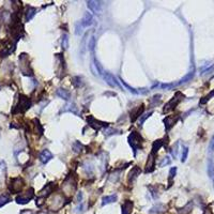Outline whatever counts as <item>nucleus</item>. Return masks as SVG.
I'll use <instances>...</instances> for the list:
<instances>
[{"label":"nucleus","instance_id":"3","mask_svg":"<svg viewBox=\"0 0 214 214\" xmlns=\"http://www.w3.org/2000/svg\"><path fill=\"white\" fill-rule=\"evenodd\" d=\"M87 122H88V124L92 127V129H94V130H96V131L101 130V129H103V127H106L107 125H108L107 122L98 120V119H95L93 116H89V117H88Z\"/></svg>","mask_w":214,"mask_h":214},{"label":"nucleus","instance_id":"29","mask_svg":"<svg viewBox=\"0 0 214 214\" xmlns=\"http://www.w3.org/2000/svg\"><path fill=\"white\" fill-rule=\"evenodd\" d=\"M208 175L210 177H214V163L212 160H209L208 163Z\"/></svg>","mask_w":214,"mask_h":214},{"label":"nucleus","instance_id":"8","mask_svg":"<svg viewBox=\"0 0 214 214\" xmlns=\"http://www.w3.org/2000/svg\"><path fill=\"white\" fill-rule=\"evenodd\" d=\"M155 153L151 152L148 156V160H147L146 163V169H145V171L146 172H152L154 170V167H155Z\"/></svg>","mask_w":214,"mask_h":214},{"label":"nucleus","instance_id":"6","mask_svg":"<svg viewBox=\"0 0 214 214\" xmlns=\"http://www.w3.org/2000/svg\"><path fill=\"white\" fill-rule=\"evenodd\" d=\"M102 2L100 1H87V7L94 14H101L102 13Z\"/></svg>","mask_w":214,"mask_h":214},{"label":"nucleus","instance_id":"37","mask_svg":"<svg viewBox=\"0 0 214 214\" xmlns=\"http://www.w3.org/2000/svg\"><path fill=\"white\" fill-rule=\"evenodd\" d=\"M177 153H178V142L175 145V147H174V148L171 149V155L174 156V158L177 156Z\"/></svg>","mask_w":214,"mask_h":214},{"label":"nucleus","instance_id":"33","mask_svg":"<svg viewBox=\"0 0 214 214\" xmlns=\"http://www.w3.org/2000/svg\"><path fill=\"white\" fill-rule=\"evenodd\" d=\"M213 96H214V89L211 91V92L209 93L208 95L205 96V98H203V100H201V101H200V103H201V104H205V103H207V102L211 99V98H213Z\"/></svg>","mask_w":214,"mask_h":214},{"label":"nucleus","instance_id":"17","mask_svg":"<svg viewBox=\"0 0 214 214\" xmlns=\"http://www.w3.org/2000/svg\"><path fill=\"white\" fill-rule=\"evenodd\" d=\"M57 95L59 96V98H61V99L65 100V101H69L71 98V93L69 92L67 89H63V88H60V89H58L57 90Z\"/></svg>","mask_w":214,"mask_h":214},{"label":"nucleus","instance_id":"18","mask_svg":"<svg viewBox=\"0 0 214 214\" xmlns=\"http://www.w3.org/2000/svg\"><path fill=\"white\" fill-rule=\"evenodd\" d=\"M194 75H195V72H194V71H191L189 73L186 74V75L183 77V78L180 79V82H177V84H175V85H176V86H178V85H183V84H186V82H191V79L193 78V77H194Z\"/></svg>","mask_w":214,"mask_h":214},{"label":"nucleus","instance_id":"15","mask_svg":"<svg viewBox=\"0 0 214 214\" xmlns=\"http://www.w3.org/2000/svg\"><path fill=\"white\" fill-rule=\"evenodd\" d=\"M133 210V202L131 200H125L121 207V214H131Z\"/></svg>","mask_w":214,"mask_h":214},{"label":"nucleus","instance_id":"21","mask_svg":"<svg viewBox=\"0 0 214 214\" xmlns=\"http://www.w3.org/2000/svg\"><path fill=\"white\" fill-rule=\"evenodd\" d=\"M35 13H37V9L32 8V7H28V10H27V13H26V20H30L35 15Z\"/></svg>","mask_w":214,"mask_h":214},{"label":"nucleus","instance_id":"16","mask_svg":"<svg viewBox=\"0 0 214 214\" xmlns=\"http://www.w3.org/2000/svg\"><path fill=\"white\" fill-rule=\"evenodd\" d=\"M51 201H53V202H51V210H53V211L54 210L57 211L58 209H60L62 206H63V201H62L61 196H56Z\"/></svg>","mask_w":214,"mask_h":214},{"label":"nucleus","instance_id":"35","mask_svg":"<svg viewBox=\"0 0 214 214\" xmlns=\"http://www.w3.org/2000/svg\"><path fill=\"white\" fill-rule=\"evenodd\" d=\"M151 115H152V111H150V113L146 114V115H144V116H142V117H140V120H139V125H140V127H141V125L144 124V122L146 121L147 119L149 118V117H150V116H151Z\"/></svg>","mask_w":214,"mask_h":214},{"label":"nucleus","instance_id":"32","mask_svg":"<svg viewBox=\"0 0 214 214\" xmlns=\"http://www.w3.org/2000/svg\"><path fill=\"white\" fill-rule=\"evenodd\" d=\"M170 162H171V160L169 158V156H165V158L162 160V162L158 164V166H160V167H165L166 165H169V164H170Z\"/></svg>","mask_w":214,"mask_h":214},{"label":"nucleus","instance_id":"20","mask_svg":"<svg viewBox=\"0 0 214 214\" xmlns=\"http://www.w3.org/2000/svg\"><path fill=\"white\" fill-rule=\"evenodd\" d=\"M51 192H53V183H49L46 185V187H44V189H42V191L40 192V195L41 196H48V195L51 194Z\"/></svg>","mask_w":214,"mask_h":214},{"label":"nucleus","instance_id":"5","mask_svg":"<svg viewBox=\"0 0 214 214\" xmlns=\"http://www.w3.org/2000/svg\"><path fill=\"white\" fill-rule=\"evenodd\" d=\"M33 198V189H29V191H27L24 194L18 195L16 197V202L20 205H25V203L29 202V200H31Z\"/></svg>","mask_w":214,"mask_h":214},{"label":"nucleus","instance_id":"39","mask_svg":"<svg viewBox=\"0 0 214 214\" xmlns=\"http://www.w3.org/2000/svg\"><path fill=\"white\" fill-rule=\"evenodd\" d=\"M76 200H77V202H82V192H79L78 194H77Z\"/></svg>","mask_w":214,"mask_h":214},{"label":"nucleus","instance_id":"24","mask_svg":"<svg viewBox=\"0 0 214 214\" xmlns=\"http://www.w3.org/2000/svg\"><path fill=\"white\" fill-rule=\"evenodd\" d=\"M61 45H62V47H63V49H68L69 48V37H68V34H62Z\"/></svg>","mask_w":214,"mask_h":214},{"label":"nucleus","instance_id":"22","mask_svg":"<svg viewBox=\"0 0 214 214\" xmlns=\"http://www.w3.org/2000/svg\"><path fill=\"white\" fill-rule=\"evenodd\" d=\"M72 84H73V86L75 88H79V87H82V77H79V76H75V77H73V79H72Z\"/></svg>","mask_w":214,"mask_h":214},{"label":"nucleus","instance_id":"28","mask_svg":"<svg viewBox=\"0 0 214 214\" xmlns=\"http://www.w3.org/2000/svg\"><path fill=\"white\" fill-rule=\"evenodd\" d=\"M9 201H10V197H9L8 195H1L0 196V208L3 207L4 205H7Z\"/></svg>","mask_w":214,"mask_h":214},{"label":"nucleus","instance_id":"10","mask_svg":"<svg viewBox=\"0 0 214 214\" xmlns=\"http://www.w3.org/2000/svg\"><path fill=\"white\" fill-rule=\"evenodd\" d=\"M144 109H145V106L142 104H141L140 106H138V107H136V108H134V109L132 110V113H131V121L135 122L136 119L139 118L141 114L144 113Z\"/></svg>","mask_w":214,"mask_h":214},{"label":"nucleus","instance_id":"4","mask_svg":"<svg viewBox=\"0 0 214 214\" xmlns=\"http://www.w3.org/2000/svg\"><path fill=\"white\" fill-rule=\"evenodd\" d=\"M24 186V181L22 178H14L10 181V185H9V189L12 193H18L20 189H23Z\"/></svg>","mask_w":214,"mask_h":214},{"label":"nucleus","instance_id":"14","mask_svg":"<svg viewBox=\"0 0 214 214\" xmlns=\"http://www.w3.org/2000/svg\"><path fill=\"white\" fill-rule=\"evenodd\" d=\"M53 156H54L53 153H51L49 150L45 149V150H43L42 152H41V154H40V160H41L43 164H46L53 158Z\"/></svg>","mask_w":214,"mask_h":214},{"label":"nucleus","instance_id":"31","mask_svg":"<svg viewBox=\"0 0 214 214\" xmlns=\"http://www.w3.org/2000/svg\"><path fill=\"white\" fill-rule=\"evenodd\" d=\"M187 154H189V148L187 147H184L183 150H182V156H181V162L184 163L187 158Z\"/></svg>","mask_w":214,"mask_h":214},{"label":"nucleus","instance_id":"36","mask_svg":"<svg viewBox=\"0 0 214 214\" xmlns=\"http://www.w3.org/2000/svg\"><path fill=\"white\" fill-rule=\"evenodd\" d=\"M82 26L80 25V23H77L76 26H75V33L78 35V34H82Z\"/></svg>","mask_w":214,"mask_h":214},{"label":"nucleus","instance_id":"1","mask_svg":"<svg viewBox=\"0 0 214 214\" xmlns=\"http://www.w3.org/2000/svg\"><path fill=\"white\" fill-rule=\"evenodd\" d=\"M129 144L132 147V149L134 150V153L137 151L139 148H141V144H142V138L138 134L137 132H132L127 137Z\"/></svg>","mask_w":214,"mask_h":214},{"label":"nucleus","instance_id":"27","mask_svg":"<svg viewBox=\"0 0 214 214\" xmlns=\"http://www.w3.org/2000/svg\"><path fill=\"white\" fill-rule=\"evenodd\" d=\"M73 151L74 152H76V153H79V152H82V150L84 149V146H82L79 141H75L73 144Z\"/></svg>","mask_w":214,"mask_h":214},{"label":"nucleus","instance_id":"11","mask_svg":"<svg viewBox=\"0 0 214 214\" xmlns=\"http://www.w3.org/2000/svg\"><path fill=\"white\" fill-rule=\"evenodd\" d=\"M104 79L105 82L109 85V86H111V87H119V82H117V79H116V77L114 76L113 74L108 73V72H105Z\"/></svg>","mask_w":214,"mask_h":214},{"label":"nucleus","instance_id":"7","mask_svg":"<svg viewBox=\"0 0 214 214\" xmlns=\"http://www.w3.org/2000/svg\"><path fill=\"white\" fill-rule=\"evenodd\" d=\"M31 105V102L28 98H26L24 95H20V103L17 105V109L18 111H25L27 110L30 107Z\"/></svg>","mask_w":214,"mask_h":214},{"label":"nucleus","instance_id":"19","mask_svg":"<svg viewBox=\"0 0 214 214\" xmlns=\"http://www.w3.org/2000/svg\"><path fill=\"white\" fill-rule=\"evenodd\" d=\"M117 200V195H110V196H105L103 198V201H102V206H105V205H109L111 202H115Z\"/></svg>","mask_w":214,"mask_h":214},{"label":"nucleus","instance_id":"40","mask_svg":"<svg viewBox=\"0 0 214 214\" xmlns=\"http://www.w3.org/2000/svg\"><path fill=\"white\" fill-rule=\"evenodd\" d=\"M39 214H45V213H39Z\"/></svg>","mask_w":214,"mask_h":214},{"label":"nucleus","instance_id":"38","mask_svg":"<svg viewBox=\"0 0 214 214\" xmlns=\"http://www.w3.org/2000/svg\"><path fill=\"white\" fill-rule=\"evenodd\" d=\"M209 150L211 152H214V136L211 138V141H210V145H209Z\"/></svg>","mask_w":214,"mask_h":214},{"label":"nucleus","instance_id":"2","mask_svg":"<svg viewBox=\"0 0 214 214\" xmlns=\"http://www.w3.org/2000/svg\"><path fill=\"white\" fill-rule=\"evenodd\" d=\"M182 94H181L180 92H177L176 93V95L172 98L170 101L167 103L166 105H165V107H164V109H163V113L165 114V113H168V111H170V110H172V109H175L176 108V106H177L179 103H180V101H181V99H182Z\"/></svg>","mask_w":214,"mask_h":214},{"label":"nucleus","instance_id":"30","mask_svg":"<svg viewBox=\"0 0 214 214\" xmlns=\"http://www.w3.org/2000/svg\"><path fill=\"white\" fill-rule=\"evenodd\" d=\"M88 47H89V49H90V51L93 54V51H94V47H95V38L92 37L90 39V41H89V43H88Z\"/></svg>","mask_w":214,"mask_h":214},{"label":"nucleus","instance_id":"13","mask_svg":"<svg viewBox=\"0 0 214 214\" xmlns=\"http://www.w3.org/2000/svg\"><path fill=\"white\" fill-rule=\"evenodd\" d=\"M139 175H140V169H139V167L137 166L133 167V168L131 169V171L129 172V178H127L129 183H133V182L137 179Z\"/></svg>","mask_w":214,"mask_h":214},{"label":"nucleus","instance_id":"25","mask_svg":"<svg viewBox=\"0 0 214 214\" xmlns=\"http://www.w3.org/2000/svg\"><path fill=\"white\" fill-rule=\"evenodd\" d=\"M120 82H121V84H122V85H123L124 87L127 88V90H129V91H130V92H132V93H133V94H138V93H139V91H137V90H136L135 88H133V87H131L130 85H127V82H124L123 79H121V78H120Z\"/></svg>","mask_w":214,"mask_h":214},{"label":"nucleus","instance_id":"12","mask_svg":"<svg viewBox=\"0 0 214 214\" xmlns=\"http://www.w3.org/2000/svg\"><path fill=\"white\" fill-rule=\"evenodd\" d=\"M80 23V25L82 26V28H87V27H89V26L92 25L93 23V17L92 15L90 14V13H85L84 17L82 18V20L79 22Z\"/></svg>","mask_w":214,"mask_h":214},{"label":"nucleus","instance_id":"23","mask_svg":"<svg viewBox=\"0 0 214 214\" xmlns=\"http://www.w3.org/2000/svg\"><path fill=\"white\" fill-rule=\"evenodd\" d=\"M164 211V206L163 205H156L155 207H153L151 210L149 211L150 214H158L160 212Z\"/></svg>","mask_w":214,"mask_h":214},{"label":"nucleus","instance_id":"26","mask_svg":"<svg viewBox=\"0 0 214 214\" xmlns=\"http://www.w3.org/2000/svg\"><path fill=\"white\" fill-rule=\"evenodd\" d=\"M162 145H163V141L162 140H156V141H154L153 142V146H152V151L151 152H153V153H158V149H160V147H162Z\"/></svg>","mask_w":214,"mask_h":214},{"label":"nucleus","instance_id":"9","mask_svg":"<svg viewBox=\"0 0 214 214\" xmlns=\"http://www.w3.org/2000/svg\"><path fill=\"white\" fill-rule=\"evenodd\" d=\"M178 121L177 116H167L166 118L164 119V123H165V129L166 131H169L171 129Z\"/></svg>","mask_w":214,"mask_h":214},{"label":"nucleus","instance_id":"34","mask_svg":"<svg viewBox=\"0 0 214 214\" xmlns=\"http://www.w3.org/2000/svg\"><path fill=\"white\" fill-rule=\"evenodd\" d=\"M176 174H177V167H172V168L169 170V182H171V180L175 178Z\"/></svg>","mask_w":214,"mask_h":214}]
</instances>
